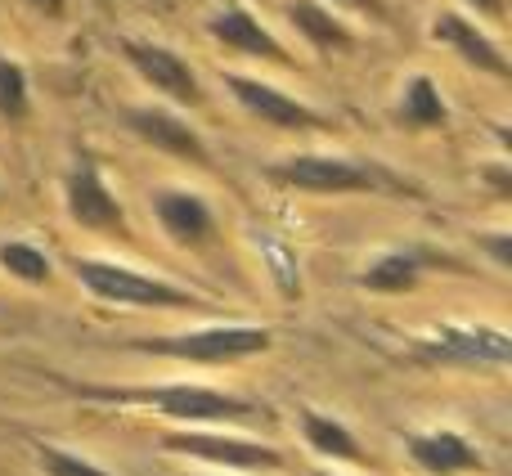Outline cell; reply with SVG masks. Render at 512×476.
Segmentation results:
<instances>
[{"label":"cell","instance_id":"1","mask_svg":"<svg viewBox=\"0 0 512 476\" xmlns=\"http://www.w3.org/2000/svg\"><path fill=\"white\" fill-rule=\"evenodd\" d=\"M81 400L113 409H140V414L171 418L180 427H230V423H256L265 418V405L198 382H158V387H77Z\"/></svg>","mask_w":512,"mask_h":476},{"label":"cell","instance_id":"2","mask_svg":"<svg viewBox=\"0 0 512 476\" xmlns=\"http://www.w3.org/2000/svg\"><path fill=\"white\" fill-rule=\"evenodd\" d=\"M72 279L104 306H126V310H198L207 306L203 292L180 288L171 279H153V274L135 270L113 256H77L72 261Z\"/></svg>","mask_w":512,"mask_h":476},{"label":"cell","instance_id":"3","mask_svg":"<svg viewBox=\"0 0 512 476\" xmlns=\"http://www.w3.org/2000/svg\"><path fill=\"white\" fill-rule=\"evenodd\" d=\"M274 346V333L261 324H207L185 328V333H162V337H135L131 351L162 355V360H185V364H234L248 355H265Z\"/></svg>","mask_w":512,"mask_h":476},{"label":"cell","instance_id":"4","mask_svg":"<svg viewBox=\"0 0 512 476\" xmlns=\"http://www.w3.org/2000/svg\"><path fill=\"white\" fill-rule=\"evenodd\" d=\"M265 180L292 194H310V198H337V194H373L382 189V176L369 171L364 162L346 158V153H283L265 167Z\"/></svg>","mask_w":512,"mask_h":476},{"label":"cell","instance_id":"5","mask_svg":"<svg viewBox=\"0 0 512 476\" xmlns=\"http://www.w3.org/2000/svg\"><path fill=\"white\" fill-rule=\"evenodd\" d=\"M414 364H423V369L504 373L512 364V337L495 324H441L414 346Z\"/></svg>","mask_w":512,"mask_h":476},{"label":"cell","instance_id":"6","mask_svg":"<svg viewBox=\"0 0 512 476\" xmlns=\"http://www.w3.org/2000/svg\"><path fill=\"white\" fill-rule=\"evenodd\" d=\"M221 86L230 90L234 104H239L243 113H248L252 122H261V126H274V131H297V135L333 131V122H328L319 108L301 104L297 95L279 90L274 81H265V77H248V72H221Z\"/></svg>","mask_w":512,"mask_h":476},{"label":"cell","instance_id":"7","mask_svg":"<svg viewBox=\"0 0 512 476\" xmlns=\"http://www.w3.org/2000/svg\"><path fill=\"white\" fill-rule=\"evenodd\" d=\"M158 445L167 454H189L198 463H212V468L225 472H274L283 468V454L265 441H252V436H230L216 432V427H180V432L158 436Z\"/></svg>","mask_w":512,"mask_h":476},{"label":"cell","instance_id":"8","mask_svg":"<svg viewBox=\"0 0 512 476\" xmlns=\"http://www.w3.org/2000/svg\"><path fill=\"white\" fill-rule=\"evenodd\" d=\"M117 50H122L126 68H131L144 86H153V95H162L171 108H203L207 104L203 86H198V72L189 68V59H180L171 45L140 41V36H122Z\"/></svg>","mask_w":512,"mask_h":476},{"label":"cell","instance_id":"9","mask_svg":"<svg viewBox=\"0 0 512 476\" xmlns=\"http://www.w3.org/2000/svg\"><path fill=\"white\" fill-rule=\"evenodd\" d=\"M63 212H68L72 225H81V230H90V234L126 230L122 203H117L113 185L104 180V171H99V162L90 158V153H77L72 167L63 171Z\"/></svg>","mask_w":512,"mask_h":476},{"label":"cell","instance_id":"10","mask_svg":"<svg viewBox=\"0 0 512 476\" xmlns=\"http://www.w3.org/2000/svg\"><path fill=\"white\" fill-rule=\"evenodd\" d=\"M122 126L140 144L167 153V158L194 162V167H207V162H212L207 140L194 131V122H189L180 108H171V104H126L122 108Z\"/></svg>","mask_w":512,"mask_h":476},{"label":"cell","instance_id":"11","mask_svg":"<svg viewBox=\"0 0 512 476\" xmlns=\"http://www.w3.org/2000/svg\"><path fill=\"white\" fill-rule=\"evenodd\" d=\"M427 36H432L441 50H450L459 63L477 68L481 77H495V81L512 77L508 54L499 50V41L486 32V27H477V18H468V9H454V5L436 9L432 23H427Z\"/></svg>","mask_w":512,"mask_h":476},{"label":"cell","instance_id":"12","mask_svg":"<svg viewBox=\"0 0 512 476\" xmlns=\"http://www.w3.org/2000/svg\"><path fill=\"white\" fill-rule=\"evenodd\" d=\"M203 27H207V36H212L221 50H234V54H243V59L283 63V68L292 63V54L283 50V41L252 14L248 5H243V0H225V5H216L212 14H207Z\"/></svg>","mask_w":512,"mask_h":476},{"label":"cell","instance_id":"13","mask_svg":"<svg viewBox=\"0 0 512 476\" xmlns=\"http://www.w3.org/2000/svg\"><path fill=\"white\" fill-rule=\"evenodd\" d=\"M153 216H158L162 234H167L176 247H185V252L212 247L216 234H221L212 203H207L198 189H180V185L153 189Z\"/></svg>","mask_w":512,"mask_h":476},{"label":"cell","instance_id":"14","mask_svg":"<svg viewBox=\"0 0 512 476\" xmlns=\"http://www.w3.org/2000/svg\"><path fill=\"white\" fill-rule=\"evenodd\" d=\"M283 9H288V23L297 27V36L315 54H351L360 45V36L346 23V14H337L324 0H288Z\"/></svg>","mask_w":512,"mask_h":476},{"label":"cell","instance_id":"15","mask_svg":"<svg viewBox=\"0 0 512 476\" xmlns=\"http://www.w3.org/2000/svg\"><path fill=\"white\" fill-rule=\"evenodd\" d=\"M391 122H396L400 131H414V135L445 131V126H450V104H445L436 77H427V72H409V77L400 81V90H396Z\"/></svg>","mask_w":512,"mask_h":476},{"label":"cell","instance_id":"16","mask_svg":"<svg viewBox=\"0 0 512 476\" xmlns=\"http://www.w3.org/2000/svg\"><path fill=\"white\" fill-rule=\"evenodd\" d=\"M409 459L418 463L427 476H463V472H481L486 468V454L459 432H423L409 436Z\"/></svg>","mask_w":512,"mask_h":476},{"label":"cell","instance_id":"17","mask_svg":"<svg viewBox=\"0 0 512 476\" xmlns=\"http://www.w3.org/2000/svg\"><path fill=\"white\" fill-rule=\"evenodd\" d=\"M423 256L418 252H378L373 261H364V270L355 274L364 292H382V297H400V292H414L423 279Z\"/></svg>","mask_w":512,"mask_h":476},{"label":"cell","instance_id":"18","mask_svg":"<svg viewBox=\"0 0 512 476\" xmlns=\"http://www.w3.org/2000/svg\"><path fill=\"white\" fill-rule=\"evenodd\" d=\"M301 432H306V445L319 454V459H333V463H364V450L355 441L351 427H342L337 418H324L315 409L301 414Z\"/></svg>","mask_w":512,"mask_h":476},{"label":"cell","instance_id":"19","mask_svg":"<svg viewBox=\"0 0 512 476\" xmlns=\"http://www.w3.org/2000/svg\"><path fill=\"white\" fill-rule=\"evenodd\" d=\"M0 270H5L9 279L27 283V288H41V283L54 279V261L45 256V247L27 243V238H9V243H0Z\"/></svg>","mask_w":512,"mask_h":476},{"label":"cell","instance_id":"20","mask_svg":"<svg viewBox=\"0 0 512 476\" xmlns=\"http://www.w3.org/2000/svg\"><path fill=\"white\" fill-rule=\"evenodd\" d=\"M32 113V77L14 54H0V122H23Z\"/></svg>","mask_w":512,"mask_h":476},{"label":"cell","instance_id":"21","mask_svg":"<svg viewBox=\"0 0 512 476\" xmlns=\"http://www.w3.org/2000/svg\"><path fill=\"white\" fill-rule=\"evenodd\" d=\"M32 450H36V463H41L45 476H113V472L95 468L90 459L59 450V445H50V441H32Z\"/></svg>","mask_w":512,"mask_h":476},{"label":"cell","instance_id":"22","mask_svg":"<svg viewBox=\"0 0 512 476\" xmlns=\"http://www.w3.org/2000/svg\"><path fill=\"white\" fill-rule=\"evenodd\" d=\"M477 180L490 189V198H499V203H508V198H512V162L508 158L486 162V167L477 171Z\"/></svg>","mask_w":512,"mask_h":476},{"label":"cell","instance_id":"23","mask_svg":"<svg viewBox=\"0 0 512 476\" xmlns=\"http://www.w3.org/2000/svg\"><path fill=\"white\" fill-rule=\"evenodd\" d=\"M477 247L490 256L495 270H512V230H495V234H481Z\"/></svg>","mask_w":512,"mask_h":476},{"label":"cell","instance_id":"24","mask_svg":"<svg viewBox=\"0 0 512 476\" xmlns=\"http://www.w3.org/2000/svg\"><path fill=\"white\" fill-rule=\"evenodd\" d=\"M333 5L337 14H360V18H373V23H387V0H324Z\"/></svg>","mask_w":512,"mask_h":476},{"label":"cell","instance_id":"25","mask_svg":"<svg viewBox=\"0 0 512 476\" xmlns=\"http://www.w3.org/2000/svg\"><path fill=\"white\" fill-rule=\"evenodd\" d=\"M463 5H468L477 18H490V23H504V9H508L504 0H463Z\"/></svg>","mask_w":512,"mask_h":476},{"label":"cell","instance_id":"26","mask_svg":"<svg viewBox=\"0 0 512 476\" xmlns=\"http://www.w3.org/2000/svg\"><path fill=\"white\" fill-rule=\"evenodd\" d=\"M27 9H36V14L45 18H63V9H68V0H23Z\"/></svg>","mask_w":512,"mask_h":476},{"label":"cell","instance_id":"27","mask_svg":"<svg viewBox=\"0 0 512 476\" xmlns=\"http://www.w3.org/2000/svg\"><path fill=\"white\" fill-rule=\"evenodd\" d=\"M310 476H337V472H310Z\"/></svg>","mask_w":512,"mask_h":476},{"label":"cell","instance_id":"28","mask_svg":"<svg viewBox=\"0 0 512 476\" xmlns=\"http://www.w3.org/2000/svg\"><path fill=\"white\" fill-rule=\"evenodd\" d=\"M189 476H212V472H189Z\"/></svg>","mask_w":512,"mask_h":476}]
</instances>
